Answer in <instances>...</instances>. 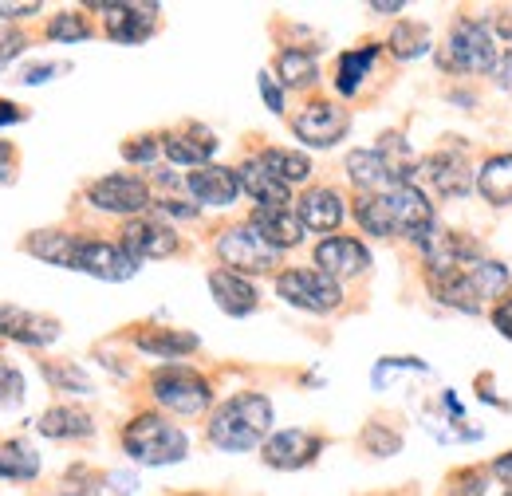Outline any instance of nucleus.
<instances>
[{"mask_svg":"<svg viewBox=\"0 0 512 496\" xmlns=\"http://www.w3.org/2000/svg\"><path fill=\"white\" fill-rule=\"evenodd\" d=\"M355 221L371 237H406L422 241L434 229V201L422 186H390L383 193H355Z\"/></svg>","mask_w":512,"mask_h":496,"instance_id":"1","label":"nucleus"},{"mask_svg":"<svg viewBox=\"0 0 512 496\" xmlns=\"http://www.w3.org/2000/svg\"><path fill=\"white\" fill-rule=\"evenodd\" d=\"M272 418H276V410H272V398L268 394L241 390V394L225 398L209 414L205 437L221 453H249V449H260L272 437Z\"/></svg>","mask_w":512,"mask_h":496,"instance_id":"2","label":"nucleus"},{"mask_svg":"<svg viewBox=\"0 0 512 496\" xmlns=\"http://www.w3.org/2000/svg\"><path fill=\"white\" fill-rule=\"evenodd\" d=\"M123 453H127L134 465H146V469H162V465H178L186 461L190 453V437L178 422H170L166 414L158 410H138L123 426Z\"/></svg>","mask_w":512,"mask_h":496,"instance_id":"3","label":"nucleus"},{"mask_svg":"<svg viewBox=\"0 0 512 496\" xmlns=\"http://www.w3.org/2000/svg\"><path fill=\"white\" fill-rule=\"evenodd\" d=\"M150 398L166 410V414H178V418H201L209 406H213V382L193 367L182 363H170V367H158L150 374Z\"/></svg>","mask_w":512,"mask_h":496,"instance_id":"4","label":"nucleus"},{"mask_svg":"<svg viewBox=\"0 0 512 496\" xmlns=\"http://www.w3.org/2000/svg\"><path fill=\"white\" fill-rule=\"evenodd\" d=\"M446 71H465V75H497L501 67V48H497V32L481 20H457L442 52Z\"/></svg>","mask_w":512,"mask_h":496,"instance_id":"5","label":"nucleus"},{"mask_svg":"<svg viewBox=\"0 0 512 496\" xmlns=\"http://www.w3.org/2000/svg\"><path fill=\"white\" fill-rule=\"evenodd\" d=\"M87 205L95 213H107V217H123V221H134V217H146V209H154V189L146 178L138 174H107V178H95L87 186Z\"/></svg>","mask_w":512,"mask_h":496,"instance_id":"6","label":"nucleus"},{"mask_svg":"<svg viewBox=\"0 0 512 496\" xmlns=\"http://www.w3.org/2000/svg\"><path fill=\"white\" fill-rule=\"evenodd\" d=\"M213 252L221 260V268H233V272H241L249 280L272 272L280 264V252L268 245L249 221H237V225L221 229V237L213 241Z\"/></svg>","mask_w":512,"mask_h":496,"instance_id":"7","label":"nucleus"},{"mask_svg":"<svg viewBox=\"0 0 512 496\" xmlns=\"http://www.w3.org/2000/svg\"><path fill=\"white\" fill-rule=\"evenodd\" d=\"M276 296L300 311L327 315L343 304V284L323 276L320 268H284L276 272Z\"/></svg>","mask_w":512,"mask_h":496,"instance_id":"8","label":"nucleus"},{"mask_svg":"<svg viewBox=\"0 0 512 496\" xmlns=\"http://www.w3.org/2000/svg\"><path fill=\"white\" fill-rule=\"evenodd\" d=\"M138 268L142 260H134L119 241H107V237H79L75 260H71V272H87L107 284H123L130 276H138Z\"/></svg>","mask_w":512,"mask_h":496,"instance_id":"9","label":"nucleus"},{"mask_svg":"<svg viewBox=\"0 0 512 496\" xmlns=\"http://www.w3.org/2000/svg\"><path fill=\"white\" fill-rule=\"evenodd\" d=\"M347 126H351V115H347L339 103H331V99H312V103H304V111L292 119V134H296L304 146H312V150H331L335 142L347 138Z\"/></svg>","mask_w":512,"mask_h":496,"instance_id":"10","label":"nucleus"},{"mask_svg":"<svg viewBox=\"0 0 512 496\" xmlns=\"http://www.w3.org/2000/svg\"><path fill=\"white\" fill-rule=\"evenodd\" d=\"M103 16V32L115 44H142L158 32L162 8L158 4H87Z\"/></svg>","mask_w":512,"mask_h":496,"instance_id":"11","label":"nucleus"},{"mask_svg":"<svg viewBox=\"0 0 512 496\" xmlns=\"http://www.w3.org/2000/svg\"><path fill=\"white\" fill-rule=\"evenodd\" d=\"M119 245L127 248L134 260H166L182 248V237L174 225H166L158 217H134V221H123Z\"/></svg>","mask_w":512,"mask_h":496,"instance_id":"12","label":"nucleus"},{"mask_svg":"<svg viewBox=\"0 0 512 496\" xmlns=\"http://www.w3.org/2000/svg\"><path fill=\"white\" fill-rule=\"evenodd\" d=\"M323 445L327 441L320 434H312V430H280V434H272L260 445V461L268 469H280V473L308 469L323 453Z\"/></svg>","mask_w":512,"mask_h":496,"instance_id":"13","label":"nucleus"},{"mask_svg":"<svg viewBox=\"0 0 512 496\" xmlns=\"http://www.w3.org/2000/svg\"><path fill=\"white\" fill-rule=\"evenodd\" d=\"M316 268H320L323 276L339 280V284L355 280V276H363L371 268V248L363 245L359 237H343V233L323 237L320 245H316Z\"/></svg>","mask_w":512,"mask_h":496,"instance_id":"14","label":"nucleus"},{"mask_svg":"<svg viewBox=\"0 0 512 496\" xmlns=\"http://www.w3.org/2000/svg\"><path fill=\"white\" fill-rule=\"evenodd\" d=\"M0 339H12L20 347H52L60 339V319L16 304H0Z\"/></svg>","mask_w":512,"mask_h":496,"instance_id":"15","label":"nucleus"},{"mask_svg":"<svg viewBox=\"0 0 512 496\" xmlns=\"http://www.w3.org/2000/svg\"><path fill=\"white\" fill-rule=\"evenodd\" d=\"M296 213H300V221H304L308 233L335 237V229L347 217V201H343V193L335 186H312L296 197Z\"/></svg>","mask_w":512,"mask_h":496,"instance_id":"16","label":"nucleus"},{"mask_svg":"<svg viewBox=\"0 0 512 496\" xmlns=\"http://www.w3.org/2000/svg\"><path fill=\"white\" fill-rule=\"evenodd\" d=\"M249 225H253L256 233L276 248V252H288V248L304 245V237H308V229H304L296 205H256Z\"/></svg>","mask_w":512,"mask_h":496,"instance_id":"17","label":"nucleus"},{"mask_svg":"<svg viewBox=\"0 0 512 496\" xmlns=\"http://www.w3.org/2000/svg\"><path fill=\"white\" fill-rule=\"evenodd\" d=\"M186 189L197 205H209V209H229L237 197H241V178L233 166H201V170H190L186 174Z\"/></svg>","mask_w":512,"mask_h":496,"instance_id":"18","label":"nucleus"},{"mask_svg":"<svg viewBox=\"0 0 512 496\" xmlns=\"http://www.w3.org/2000/svg\"><path fill=\"white\" fill-rule=\"evenodd\" d=\"M209 292H213V304L233 319H245L260 308V292H256L253 280L233 272V268H221V264L209 268Z\"/></svg>","mask_w":512,"mask_h":496,"instance_id":"19","label":"nucleus"},{"mask_svg":"<svg viewBox=\"0 0 512 496\" xmlns=\"http://www.w3.org/2000/svg\"><path fill=\"white\" fill-rule=\"evenodd\" d=\"M162 138V158H170L174 166H190V170H201V166H209V158L217 154V138H213V130H205V126L190 123L186 130H166V134H158Z\"/></svg>","mask_w":512,"mask_h":496,"instance_id":"20","label":"nucleus"},{"mask_svg":"<svg viewBox=\"0 0 512 496\" xmlns=\"http://www.w3.org/2000/svg\"><path fill=\"white\" fill-rule=\"evenodd\" d=\"M418 174H426V182L438 197H465L469 189H477V170H469L465 154L457 150H438Z\"/></svg>","mask_w":512,"mask_h":496,"instance_id":"21","label":"nucleus"},{"mask_svg":"<svg viewBox=\"0 0 512 496\" xmlns=\"http://www.w3.org/2000/svg\"><path fill=\"white\" fill-rule=\"evenodd\" d=\"M130 343L154 359H186L193 351H201V339L182 327H138L130 331Z\"/></svg>","mask_w":512,"mask_h":496,"instance_id":"22","label":"nucleus"},{"mask_svg":"<svg viewBox=\"0 0 512 496\" xmlns=\"http://www.w3.org/2000/svg\"><path fill=\"white\" fill-rule=\"evenodd\" d=\"M36 434L48 437V441H83V437L95 434V418L79 406H48L40 418H36Z\"/></svg>","mask_w":512,"mask_h":496,"instance_id":"23","label":"nucleus"},{"mask_svg":"<svg viewBox=\"0 0 512 496\" xmlns=\"http://www.w3.org/2000/svg\"><path fill=\"white\" fill-rule=\"evenodd\" d=\"M343 170H347L351 186L359 189V193H383V189H390V186H402L379 150H351L347 162H343ZM406 186H410V182H406Z\"/></svg>","mask_w":512,"mask_h":496,"instance_id":"24","label":"nucleus"},{"mask_svg":"<svg viewBox=\"0 0 512 496\" xmlns=\"http://www.w3.org/2000/svg\"><path fill=\"white\" fill-rule=\"evenodd\" d=\"M237 178H241V193H249L256 205H292V186H284L256 154L237 166Z\"/></svg>","mask_w":512,"mask_h":496,"instance_id":"25","label":"nucleus"},{"mask_svg":"<svg viewBox=\"0 0 512 496\" xmlns=\"http://www.w3.org/2000/svg\"><path fill=\"white\" fill-rule=\"evenodd\" d=\"M24 252L44 260V264H56V268H71L75 260V248H79V237L67 233V229H36L24 237Z\"/></svg>","mask_w":512,"mask_h":496,"instance_id":"26","label":"nucleus"},{"mask_svg":"<svg viewBox=\"0 0 512 496\" xmlns=\"http://www.w3.org/2000/svg\"><path fill=\"white\" fill-rule=\"evenodd\" d=\"M477 193L493 209L512 205V154H489L481 162V170H477Z\"/></svg>","mask_w":512,"mask_h":496,"instance_id":"27","label":"nucleus"},{"mask_svg":"<svg viewBox=\"0 0 512 496\" xmlns=\"http://www.w3.org/2000/svg\"><path fill=\"white\" fill-rule=\"evenodd\" d=\"M379 60V44H363V48H351V52H343L339 60H335V91L339 95H359L363 91V83H367V75H371V67Z\"/></svg>","mask_w":512,"mask_h":496,"instance_id":"28","label":"nucleus"},{"mask_svg":"<svg viewBox=\"0 0 512 496\" xmlns=\"http://www.w3.org/2000/svg\"><path fill=\"white\" fill-rule=\"evenodd\" d=\"M276 79L284 91H308L320 83V63L304 48H280L276 56Z\"/></svg>","mask_w":512,"mask_h":496,"instance_id":"29","label":"nucleus"},{"mask_svg":"<svg viewBox=\"0 0 512 496\" xmlns=\"http://www.w3.org/2000/svg\"><path fill=\"white\" fill-rule=\"evenodd\" d=\"M40 477V453L28 445V441H4L0 445V481H12V485H32Z\"/></svg>","mask_w":512,"mask_h":496,"instance_id":"30","label":"nucleus"},{"mask_svg":"<svg viewBox=\"0 0 512 496\" xmlns=\"http://www.w3.org/2000/svg\"><path fill=\"white\" fill-rule=\"evenodd\" d=\"M284 186H304L308 178H312V158L304 154V150H288V146H264L260 154H256Z\"/></svg>","mask_w":512,"mask_h":496,"instance_id":"31","label":"nucleus"},{"mask_svg":"<svg viewBox=\"0 0 512 496\" xmlns=\"http://www.w3.org/2000/svg\"><path fill=\"white\" fill-rule=\"evenodd\" d=\"M386 48H390L394 60H418V56H426L434 48V36L418 20H398L394 32L386 36Z\"/></svg>","mask_w":512,"mask_h":496,"instance_id":"32","label":"nucleus"},{"mask_svg":"<svg viewBox=\"0 0 512 496\" xmlns=\"http://www.w3.org/2000/svg\"><path fill=\"white\" fill-rule=\"evenodd\" d=\"M40 374L60 394H79V398L95 394V382L87 378V371L79 363H71V359H40Z\"/></svg>","mask_w":512,"mask_h":496,"instance_id":"33","label":"nucleus"},{"mask_svg":"<svg viewBox=\"0 0 512 496\" xmlns=\"http://www.w3.org/2000/svg\"><path fill=\"white\" fill-rule=\"evenodd\" d=\"M91 24H87V16L83 12H75V8H67V12H56L48 24H44V36L52 40V44H83V40H91Z\"/></svg>","mask_w":512,"mask_h":496,"instance_id":"34","label":"nucleus"},{"mask_svg":"<svg viewBox=\"0 0 512 496\" xmlns=\"http://www.w3.org/2000/svg\"><path fill=\"white\" fill-rule=\"evenodd\" d=\"M158 158H162V138L158 134H138V138L123 142V162H130V166L150 170Z\"/></svg>","mask_w":512,"mask_h":496,"instance_id":"35","label":"nucleus"},{"mask_svg":"<svg viewBox=\"0 0 512 496\" xmlns=\"http://www.w3.org/2000/svg\"><path fill=\"white\" fill-rule=\"evenodd\" d=\"M363 449H367V453H375V457H390V453H398V449H402V434L386 430L383 422H371V426L363 430Z\"/></svg>","mask_w":512,"mask_h":496,"instance_id":"36","label":"nucleus"},{"mask_svg":"<svg viewBox=\"0 0 512 496\" xmlns=\"http://www.w3.org/2000/svg\"><path fill=\"white\" fill-rule=\"evenodd\" d=\"M24 402V378L12 363L0 359V410H12Z\"/></svg>","mask_w":512,"mask_h":496,"instance_id":"37","label":"nucleus"},{"mask_svg":"<svg viewBox=\"0 0 512 496\" xmlns=\"http://www.w3.org/2000/svg\"><path fill=\"white\" fill-rule=\"evenodd\" d=\"M485 481H489L485 469H461V473H453L446 496H485V489H489Z\"/></svg>","mask_w":512,"mask_h":496,"instance_id":"38","label":"nucleus"},{"mask_svg":"<svg viewBox=\"0 0 512 496\" xmlns=\"http://www.w3.org/2000/svg\"><path fill=\"white\" fill-rule=\"evenodd\" d=\"M260 99L268 103L272 115H284V87H280V79L272 71H260Z\"/></svg>","mask_w":512,"mask_h":496,"instance_id":"39","label":"nucleus"},{"mask_svg":"<svg viewBox=\"0 0 512 496\" xmlns=\"http://www.w3.org/2000/svg\"><path fill=\"white\" fill-rule=\"evenodd\" d=\"M28 48V36L20 32V28H12V32H0V67H8V63L16 60L20 52Z\"/></svg>","mask_w":512,"mask_h":496,"instance_id":"40","label":"nucleus"},{"mask_svg":"<svg viewBox=\"0 0 512 496\" xmlns=\"http://www.w3.org/2000/svg\"><path fill=\"white\" fill-rule=\"evenodd\" d=\"M154 209H158V213H166V217H178V221H193V217L201 213V205L178 201V197H158V201H154Z\"/></svg>","mask_w":512,"mask_h":496,"instance_id":"41","label":"nucleus"},{"mask_svg":"<svg viewBox=\"0 0 512 496\" xmlns=\"http://www.w3.org/2000/svg\"><path fill=\"white\" fill-rule=\"evenodd\" d=\"M40 12H44L40 0H28V4H8V0H0V20H8V24H12V20H16V24H20V20H32V16H40Z\"/></svg>","mask_w":512,"mask_h":496,"instance_id":"42","label":"nucleus"},{"mask_svg":"<svg viewBox=\"0 0 512 496\" xmlns=\"http://www.w3.org/2000/svg\"><path fill=\"white\" fill-rule=\"evenodd\" d=\"M16 162H20L16 146H12L8 138H0V182H4V186H12V182H16Z\"/></svg>","mask_w":512,"mask_h":496,"instance_id":"43","label":"nucleus"},{"mask_svg":"<svg viewBox=\"0 0 512 496\" xmlns=\"http://www.w3.org/2000/svg\"><path fill=\"white\" fill-rule=\"evenodd\" d=\"M493 327H497L505 339H512V292L493 308Z\"/></svg>","mask_w":512,"mask_h":496,"instance_id":"44","label":"nucleus"},{"mask_svg":"<svg viewBox=\"0 0 512 496\" xmlns=\"http://www.w3.org/2000/svg\"><path fill=\"white\" fill-rule=\"evenodd\" d=\"M28 119V111L20 107V103H8V99H0V126H16Z\"/></svg>","mask_w":512,"mask_h":496,"instance_id":"45","label":"nucleus"},{"mask_svg":"<svg viewBox=\"0 0 512 496\" xmlns=\"http://www.w3.org/2000/svg\"><path fill=\"white\" fill-rule=\"evenodd\" d=\"M56 71H64V67H60V63H48V67H32V71L24 75V83H28V87H36V83H44V79H52Z\"/></svg>","mask_w":512,"mask_h":496,"instance_id":"46","label":"nucleus"},{"mask_svg":"<svg viewBox=\"0 0 512 496\" xmlns=\"http://www.w3.org/2000/svg\"><path fill=\"white\" fill-rule=\"evenodd\" d=\"M493 473H497L505 485H512V449L505 453V457H497V461H493Z\"/></svg>","mask_w":512,"mask_h":496,"instance_id":"47","label":"nucleus"},{"mask_svg":"<svg viewBox=\"0 0 512 496\" xmlns=\"http://www.w3.org/2000/svg\"><path fill=\"white\" fill-rule=\"evenodd\" d=\"M497 83H501V87H505V91L512 95V52H509V56H501V67H497Z\"/></svg>","mask_w":512,"mask_h":496,"instance_id":"48","label":"nucleus"},{"mask_svg":"<svg viewBox=\"0 0 512 496\" xmlns=\"http://www.w3.org/2000/svg\"><path fill=\"white\" fill-rule=\"evenodd\" d=\"M371 12H379V16H394V12H402V0L398 4H386V0H375V4H367Z\"/></svg>","mask_w":512,"mask_h":496,"instance_id":"49","label":"nucleus"},{"mask_svg":"<svg viewBox=\"0 0 512 496\" xmlns=\"http://www.w3.org/2000/svg\"><path fill=\"white\" fill-rule=\"evenodd\" d=\"M505 496H512V485H509V489H505Z\"/></svg>","mask_w":512,"mask_h":496,"instance_id":"50","label":"nucleus"},{"mask_svg":"<svg viewBox=\"0 0 512 496\" xmlns=\"http://www.w3.org/2000/svg\"><path fill=\"white\" fill-rule=\"evenodd\" d=\"M182 496H201V493H182Z\"/></svg>","mask_w":512,"mask_h":496,"instance_id":"51","label":"nucleus"}]
</instances>
